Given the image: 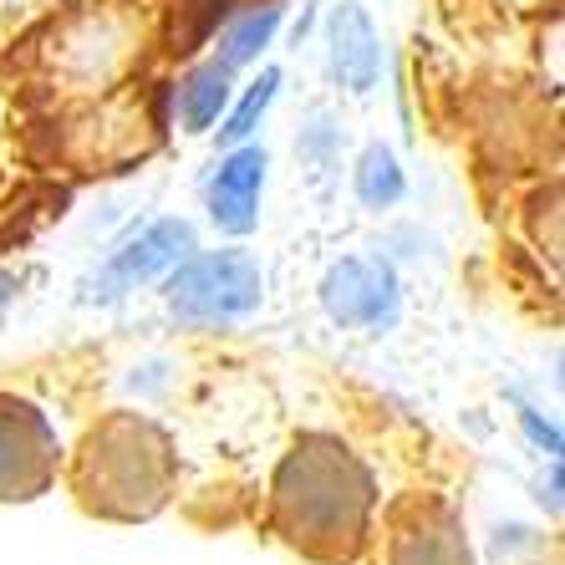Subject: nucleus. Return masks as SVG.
Wrapping results in <instances>:
<instances>
[{"label": "nucleus", "instance_id": "39448f33", "mask_svg": "<svg viewBox=\"0 0 565 565\" xmlns=\"http://www.w3.org/2000/svg\"><path fill=\"white\" fill-rule=\"evenodd\" d=\"M331 62H337V77L352 93H372L382 52H377V31H372L362 6H342V11L331 15Z\"/></svg>", "mask_w": 565, "mask_h": 565}, {"label": "nucleus", "instance_id": "20e7f679", "mask_svg": "<svg viewBox=\"0 0 565 565\" xmlns=\"http://www.w3.org/2000/svg\"><path fill=\"white\" fill-rule=\"evenodd\" d=\"M265 184V148H239L220 163L210 184V214L224 235H250L255 230V204H260Z\"/></svg>", "mask_w": 565, "mask_h": 565}, {"label": "nucleus", "instance_id": "9d476101", "mask_svg": "<svg viewBox=\"0 0 565 565\" xmlns=\"http://www.w3.org/2000/svg\"><path fill=\"white\" fill-rule=\"evenodd\" d=\"M525 428H530V438H535V444H545L551 454H561V434H555V428H540L535 413H525Z\"/></svg>", "mask_w": 565, "mask_h": 565}, {"label": "nucleus", "instance_id": "0eeeda50", "mask_svg": "<svg viewBox=\"0 0 565 565\" xmlns=\"http://www.w3.org/2000/svg\"><path fill=\"white\" fill-rule=\"evenodd\" d=\"M356 194L367 210H387L403 199V169H397V158L387 148H367L362 163H356Z\"/></svg>", "mask_w": 565, "mask_h": 565}, {"label": "nucleus", "instance_id": "7ed1b4c3", "mask_svg": "<svg viewBox=\"0 0 565 565\" xmlns=\"http://www.w3.org/2000/svg\"><path fill=\"white\" fill-rule=\"evenodd\" d=\"M321 306L342 327H393L397 276L382 260H342L321 280Z\"/></svg>", "mask_w": 565, "mask_h": 565}, {"label": "nucleus", "instance_id": "9b49d317", "mask_svg": "<svg viewBox=\"0 0 565 565\" xmlns=\"http://www.w3.org/2000/svg\"><path fill=\"white\" fill-rule=\"evenodd\" d=\"M0 301H6V280H0Z\"/></svg>", "mask_w": 565, "mask_h": 565}, {"label": "nucleus", "instance_id": "f03ea898", "mask_svg": "<svg viewBox=\"0 0 565 565\" xmlns=\"http://www.w3.org/2000/svg\"><path fill=\"white\" fill-rule=\"evenodd\" d=\"M189 255H194V230H189L184 220L153 224L148 235L122 245V250L87 280V301H113V296H122V290H132V286H148V280H158L163 270L189 260Z\"/></svg>", "mask_w": 565, "mask_h": 565}, {"label": "nucleus", "instance_id": "6e6552de", "mask_svg": "<svg viewBox=\"0 0 565 565\" xmlns=\"http://www.w3.org/2000/svg\"><path fill=\"white\" fill-rule=\"evenodd\" d=\"M276 26H280V6H265V11L245 15V21L224 36V66H245L265 46V41L276 36Z\"/></svg>", "mask_w": 565, "mask_h": 565}, {"label": "nucleus", "instance_id": "1a4fd4ad", "mask_svg": "<svg viewBox=\"0 0 565 565\" xmlns=\"http://www.w3.org/2000/svg\"><path fill=\"white\" fill-rule=\"evenodd\" d=\"M276 87H280V72H265V77L255 82L250 93H245V103L235 107V118H230V122L220 128V132H224V143H245V138H250L255 122L265 118V107L276 103Z\"/></svg>", "mask_w": 565, "mask_h": 565}, {"label": "nucleus", "instance_id": "f257e3e1", "mask_svg": "<svg viewBox=\"0 0 565 565\" xmlns=\"http://www.w3.org/2000/svg\"><path fill=\"white\" fill-rule=\"evenodd\" d=\"M265 280L260 265L239 250L199 255L189 260L169 286V306L179 321L189 327H224V321H245L250 311H260Z\"/></svg>", "mask_w": 565, "mask_h": 565}, {"label": "nucleus", "instance_id": "423d86ee", "mask_svg": "<svg viewBox=\"0 0 565 565\" xmlns=\"http://www.w3.org/2000/svg\"><path fill=\"white\" fill-rule=\"evenodd\" d=\"M224 97H230V66L224 62H204L189 72L184 82V122L189 132H204L214 118H220Z\"/></svg>", "mask_w": 565, "mask_h": 565}]
</instances>
